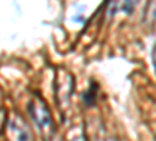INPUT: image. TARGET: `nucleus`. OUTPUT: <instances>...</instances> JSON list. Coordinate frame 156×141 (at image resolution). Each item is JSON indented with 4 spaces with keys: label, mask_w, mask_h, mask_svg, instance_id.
<instances>
[{
    "label": "nucleus",
    "mask_w": 156,
    "mask_h": 141,
    "mask_svg": "<svg viewBox=\"0 0 156 141\" xmlns=\"http://www.w3.org/2000/svg\"><path fill=\"white\" fill-rule=\"evenodd\" d=\"M30 113L36 122V125H39L45 135H48V132L53 130V124H51V116L47 110V107L42 104L41 100H34L30 104Z\"/></svg>",
    "instance_id": "1"
},
{
    "label": "nucleus",
    "mask_w": 156,
    "mask_h": 141,
    "mask_svg": "<svg viewBox=\"0 0 156 141\" xmlns=\"http://www.w3.org/2000/svg\"><path fill=\"white\" fill-rule=\"evenodd\" d=\"M9 132H11L9 135L12 141H31L27 125H23L20 119H14L9 122Z\"/></svg>",
    "instance_id": "2"
},
{
    "label": "nucleus",
    "mask_w": 156,
    "mask_h": 141,
    "mask_svg": "<svg viewBox=\"0 0 156 141\" xmlns=\"http://www.w3.org/2000/svg\"><path fill=\"white\" fill-rule=\"evenodd\" d=\"M154 9H156V5H154ZM154 16H156V14H154Z\"/></svg>",
    "instance_id": "4"
},
{
    "label": "nucleus",
    "mask_w": 156,
    "mask_h": 141,
    "mask_svg": "<svg viewBox=\"0 0 156 141\" xmlns=\"http://www.w3.org/2000/svg\"><path fill=\"white\" fill-rule=\"evenodd\" d=\"M153 65H154V69H156V46L153 49Z\"/></svg>",
    "instance_id": "3"
}]
</instances>
